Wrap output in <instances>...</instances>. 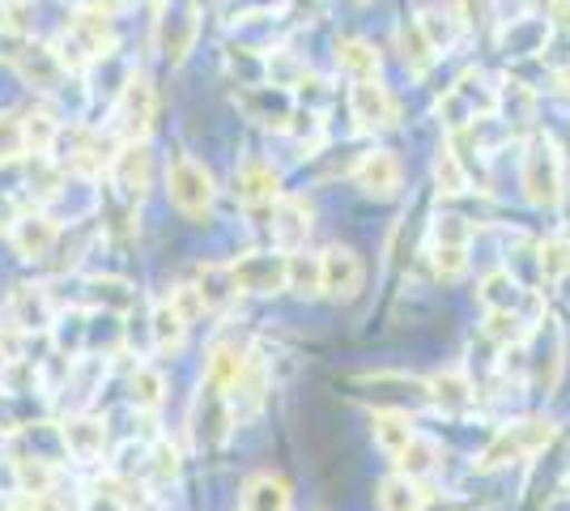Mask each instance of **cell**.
<instances>
[{
    "mask_svg": "<svg viewBox=\"0 0 570 511\" xmlns=\"http://www.w3.org/2000/svg\"><path fill=\"white\" fill-rule=\"evenodd\" d=\"M116 18H111V4L107 0H86L72 9V18L60 26V35L51 39V48L60 56V65L72 77L86 73L90 65H102L111 51H116Z\"/></svg>",
    "mask_w": 570,
    "mask_h": 511,
    "instance_id": "cell-1",
    "label": "cell"
},
{
    "mask_svg": "<svg viewBox=\"0 0 570 511\" xmlns=\"http://www.w3.org/2000/svg\"><path fill=\"white\" fill-rule=\"evenodd\" d=\"M520 188H523V200L537 205V209L562 205V196H567V158H562V146L553 141V132H541V128H537V132L523 141Z\"/></svg>",
    "mask_w": 570,
    "mask_h": 511,
    "instance_id": "cell-2",
    "label": "cell"
},
{
    "mask_svg": "<svg viewBox=\"0 0 570 511\" xmlns=\"http://www.w3.org/2000/svg\"><path fill=\"white\" fill-rule=\"evenodd\" d=\"M553 435H558V426H553L546 414L515 417V422H507L499 435L481 448L476 473H499V469L532 461V456H541L549 443H553Z\"/></svg>",
    "mask_w": 570,
    "mask_h": 511,
    "instance_id": "cell-3",
    "label": "cell"
},
{
    "mask_svg": "<svg viewBox=\"0 0 570 511\" xmlns=\"http://www.w3.org/2000/svg\"><path fill=\"white\" fill-rule=\"evenodd\" d=\"M167 200L175 214L188 222H209L217 205V184L205 163H196L188 149H175L167 163Z\"/></svg>",
    "mask_w": 570,
    "mask_h": 511,
    "instance_id": "cell-4",
    "label": "cell"
},
{
    "mask_svg": "<svg viewBox=\"0 0 570 511\" xmlns=\"http://www.w3.org/2000/svg\"><path fill=\"white\" fill-rule=\"evenodd\" d=\"M499 111V86H490V77L481 69H464L448 86V95L439 98V116L448 124V132L460 128H476L481 120H490Z\"/></svg>",
    "mask_w": 570,
    "mask_h": 511,
    "instance_id": "cell-5",
    "label": "cell"
},
{
    "mask_svg": "<svg viewBox=\"0 0 570 511\" xmlns=\"http://www.w3.org/2000/svg\"><path fill=\"white\" fill-rule=\"evenodd\" d=\"M200 39V0H163L154 18V48L170 69L188 65Z\"/></svg>",
    "mask_w": 570,
    "mask_h": 511,
    "instance_id": "cell-6",
    "label": "cell"
},
{
    "mask_svg": "<svg viewBox=\"0 0 570 511\" xmlns=\"http://www.w3.org/2000/svg\"><path fill=\"white\" fill-rule=\"evenodd\" d=\"M158 124V90L145 73H128L111 102V132L119 141H149Z\"/></svg>",
    "mask_w": 570,
    "mask_h": 511,
    "instance_id": "cell-7",
    "label": "cell"
},
{
    "mask_svg": "<svg viewBox=\"0 0 570 511\" xmlns=\"http://www.w3.org/2000/svg\"><path fill=\"white\" fill-rule=\"evenodd\" d=\"M350 384L362 389V396H371L375 410H396V414L430 410V380L409 371H362L350 375Z\"/></svg>",
    "mask_w": 570,
    "mask_h": 511,
    "instance_id": "cell-8",
    "label": "cell"
},
{
    "mask_svg": "<svg viewBox=\"0 0 570 511\" xmlns=\"http://www.w3.org/2000/svg\"><path fill=\"white\" fill-rule=\"evenodd\" d=\"M523 366H528V384L537 392H553L562 371H567V333L558 316H541V324L523 341Z\"/></svg>",
    "mask_w": 570,
    "mask_h": 511,
    "instance_id": "cell-9",
    "label": "cell"
},
{
    "mask_svg": "<svg viewBox=\"0 0 570 511\" xmlns=\"http://www.w3.org/2000/svg\"><path fill=\"white\" fill-rule=\"evenodd\" d=\"M235 426L238 422H235V410H230V396L200 380V392H196L191 414H188L191 448L205 452V456H214V452L226 448V439L235 435Z\"/></svg>",
    "mask_w": 570,
    "mask_h": 511,
    "instance_id": "cell-10",
    "label": "cell"
},
{
    "mask_svg": "<svg viewBox=\"0 0 570 511\" xmlns=\"http://www.w3.org/2000/svg\"><path fill=\"white\" fill-rule=\"evenodd\" d=\"M107 179L116 196L137 209L145 205V196L154 188V154H149V141H119V149L111 154V167H107Z\"/></svg>",
    "mask_w": 570,
    "mask_h": 511,
    "instance_id": "cell-11",
    "label": "cell"
},
{
    "mask_svg": "<svg viewBox=\"0 0 570 511\" xmlns=\"http://www.w3.org/2000/svg\"><path fill=\"white\" fill-rule=\"evenodd\" d=\"M238 294H256V298H273V294L289 291V252H243L230 261Z\"/></svg>",
    "mask_w": 570,
    "mask_h": 511,
    "instance_id": "cell-12",
    "label": "cell"
},
{
    "mask_svg": "<svg viewBox=\"0 0 570 511\" xmlns=\"http://www.w3.org/2000/svg\"><path fill=\"white\" fill-rule=\"evenodd\" d=\"M476 303H481V312H511V316H523V320H532V324L546 316L541 294L523 291L520 277H515L511 268H494V273H485V277H481V286H476Z\"/></svg>",
    "mask_w": 570,
    "mask_h": 511,
    "instance_id": "cell-13",
    "label": "cell"
},
{
    "mask_svg": "<svg viewBox=\"0 0 570 511\" xmlns=\"http://www.w3.org/2000/svg\"><path fill=\"white\" fill-rule=\"evenodd\" d=\"M9 65H13V73L22 77L35 95H43V98H56L72 77L69 69L60 65L56 48H51V43H35V39H22Z\"/></svg>",
    "mask_w": 570,
    "mask_h": 511,
    "instance_id": "cell-14",
    "label": "cell"
},
{
    "mask_svg": "<svg viewBox=\"0 0 570 511\" xmlns=\"http://www.w3.org/2000/svg\"><path fill=\"white\" fill-rule=\"evenodd\" d=\"M51 158L60 163V170L86 175V179L107 175V167H111L107 141L98 137L95 128H86V124H72V128H65V132H60V141H56V149H51Z\"/></svg>",
    "mask_w": 570,
    "mask_h": 511,
    "instance_id": "cell-15",
    "label": "cell"
},
{
    "mask_svg": "<svg viewBox=\"0 0 570 511\" xmlns=\"http://www.w3.org/2000/svg\"><path fill=\"white\" fill-rule=\"evenodd\" d=\"M350 116L357 120L362 132H392V128H401V98L392 95L383 81H354Z\"/></svg>",
    "mask_w": 570,
    "mask_h": 511,
    "instance_id": "cell-16",
    "label": "cell"
},
{
    "mask_svg": "<svg viewBox=\"0 0 570 511\" xmlns=\"http://www.w3.org/2000/svg\"><path fill=\"white\" fill-rule=\"evenodd\" d=\"M60 439H65L69 461L102 464L107 461V448H111V426H107V417L81 410V414H69L60 422Z\"/></svg>",
    "mask_w": 570,
    "mask_h": 511,
    "instance_id": "cell-17",
    "label": "cell"
},
{
    "mask_svg": "<svg viewBox=\"0 0 570 511\" xmlns=\"http://www.w3.org/2000/svg\"><path fill=\"white\" fill-rule=\"evenodd\" d=\"M320 273H324V294L336 303H354L366 286V265L350 244H328L320 252Z\"/></svg>",
    "mask_w": 570,
    "mask_h": 511,
    "instance_id": "cell-18",
    "label": "cell"
},
{
    "mask_svg": "<svg viewBox=\"0 0 570 511\" xmlns=\"http://www.w3.org/2000/svg\"><path fill=\"white\" fill-rule=\"evenodd\" d=\"M230 193H235L238 205L247 209H273L282 200V170L264 158H243L230 175Z\"/></svg>",
    "mask_w": 570,
    "mask_h": 511,
    "instance_id": "cell-19",
    "label": "cell"
},
{
    "mask_svg": "<svg viewBox=\"0 0 570 511\" xmlns=\"http://www.w3.org/2000/svg\"><path fill=\"white\" fill-rule=\"evenodd\" d=\"M9 244H13V252L22 256V261H30V265H43V261H51L56 256V244H60V222L48 218L43 209H30V214H22V218L13 222L9 230Z\"/></svg>",
    "mask_w": 570,
    "mask_h": 511,
    "instance_id": "cell-20",
    "label": "cell"
},
{
    "mask_svg": "<svg viewBox=\"0 0 570 511\" xmlns=\"http://www.w3.org/2000/svg\"><path fill=\"white\" fill-rule=\"evenodd\" d=\"M354 184L371 200H396L404 188V167L392 149H371L354 163Z\"/></svg>",
    "mask_w": 570,
    "mask_h": 511,
    "instance_id": "cell-21",
    "label": "cell"
},
{
    "mask_svg": "<svg viewBox=\"0 0 570 511\" xmlns=\"http://www.w3.org/2000/svg\"><path fill=\"white\" fill-rule=\"evenodd\" d=\"M481 405V389L469 371H434L430 375V410L443 417H469Z\"/></svg>",
    "mask_w": 570,
    "mask_h": 511,
    "instance_id": "cell-22",
    "label": "cell"
},
{
    "mask_svg": "<svg viewBox=\"0 0 570 511\" xmlns=\"http://www.w3.org/2000/svg\"><path fill=\"white\" fill-rule=\"evenodd\" d=\"M4 316H9V328H18L26 337L35 333H51L56 324V303H51L48 286H13L9 303H4Z\"/></svg>",
    "mask_w": 570,
    "mask_h": 511,
    "instance_id": "cell-23",
    "label": "cell"
},
{
    "mask_svg": "<svg viewBox=\"0 0 570 511\" xmlns=\"http://www.w3.org/2000/svg\"><path fill=\"white\" fill-rule=\"evenodd\" d=\"M311 226H315V205H311L307 196H282V200L273 205L268 230H273L277 252H303Z\"/></svg>",
    "mask_w": 570,
    "mask_h": 511,
    "instance_id": "cell-24",
    "label": "cell"
},
{
    "mask_svg": "<svg viewBox=\"0 0 570 511\" xmlns=\"http://www.w3.org/2000/svg\"><path fill=\"white\" fill-rule=\"evenodd\" d=\"M502 124L511 128V132H523L528 128V137L537 132V116H541V95L532 90V86H523L520 77H502L499 81V111Z\"/></svg>",
    "mask_w": 570,
    "mask_h": 511,
    "instance_id": "cell-25",
    "label": "cell"
},
{
    "mask_svg": "<svg viewBox=\"0 0 570 511\" xmlns=\"http://www.w3.org/2000/svg\"><path fill=\"white\" fill-rule=\"evenodd\" d=\"M238 111L247 120H256L261 128L285 132L289 120H294V98L285 90H273V86H252V90H238Z\"/></svg>",
    "mask_w": 570,
    "mask_h": 511,
    "instance_id": "cell-26",
    "label": "cell"
},
{
    "mask_svg": "<svg viewBox=\"0 0 570 511\" xmlns=\"http://www.w3.org/2000/svg\"><path fill=\"white\" fill-rule=\"evenodd\" d=\"M191 286L200 294V303H205V312H230L238 298V286H235V273H230V261H205V265L191 268Z\"/></svg>",
    "mask_w": 570,
    "mask_h": 511,
    "instance_id": "cell-27",
    "label": "cell"
},
{
    "mask_svg": "<svg viewBox=\"0 0 570 511\" xmlns=\"http://www.w3.org/2000/svg\"><path fill=\"white\" fill-rule=\"evenodd\" d=\"M188 316L170 303V294H163L154 307H149V345H154V354H163V358H175L184 345H188Z\"/></svg>",
    "mask_w": 570,
    "mask_h": 511,
    "instance_id": "cell-28",
    "label": "cell"
},
{
    "mask_svg": "<svg viewBox=\"0 0 570 511\" xmlns=\"http://www.w3.org/2000/svg\"><path fill=\"white\" fill-rule=\"evenodd\" d=\"M86 307L98 312V316H128L137 303H141V294L132 282H124V277H86Z\"/></svg>",
    "mask_w": 570,
    "mask_h": 511,
    "instance_id": "cell-29",
    "label": "cell"
},
{
    "mask_svg": "<svg viewBox=\"0 0 570 511\" xmlns=\"http://www.w3.org/2000/svg\"><path fill=\"white\" fill-rule=\"evenodd\" d=\"M417 26L426 30L430 48L439 51V56H448L464 43V22H460V13H455V4H426L422 13H417Z\"/></svg>",
    "mask_w": 570,
    "mask_h": 511,
    "instance_id": "cell-30",
    "label": "cell"
},
{
    "mask_svg": "<svg viewBox=\"0 0 570 511\" xmlns=\"http://www.w3.org/2000/svg\"><path fill=\"white\" fill-rule=\"evenodd\" d=\"M333 60L350 81H380V69H383L380 51H375V43H366V39H357V35L336 39Z\"/></svg>",
    "mask_w": 570,
    "mask_h": 511,
    "instance_id": "cell-31",
    "label": "cell"
},
{
    "mask_svg": "<svg viewBox=\"0 0 570 511\" xmlns=\"http://www.w3.org/2000/svg\"><path fill=\"white\" fill-rule=\"evenodd\" d=\"M396 51H401V60H404V69L413 77H426L443 56L430 48V39H426V30L417 26V18H401L396 22Z\"/></svg>",
    "mask_w": 570,
    "mask_h": 511,
    "instance_id": "cell-32",
    "label": "cell"
},
{
    "mask_svg": "<svg viewBox=\"0 0 570 511\" xmlns=\"http://www.w3.org/2000/svg\"><path fill=\"white\" fill-rule=\"evenodd\" d=\"M65 124H60V111L51 107V98L35 102L30 111H22V137H26V154H51L56 141H60Z\"/></svg>",
    "mask_w": 570,
    "mask_h": 511,
    "instance_id": "cell-33",
    "label": "cell"
},
{
    "mask_svg": "<svg viewBox=\"0 0 570 511\" xmlns=\"http://www.w3.org/2000/svg\"><path fill=\"white\" fill-rule=\"evenodd\" d=\"M375 499H380V511H426L434 503V490H430V482H413L404 473H392L380 482Z\"/></svg>",
    "mask_w": 570,
    "mask_h": 511,
    "instance_id": "cell-34",
    "label": "cell"
},
{
    "mask_svg": "<svg viewBox=\"0 0 570 511\" xmlns=\"http://www.w3.org/2000/svg\"><path fill=\"white\" fill-rule=\"evenodd\" d=\"M289 508H294V494H289L285 478H277V473H252L247 478L238 511H289Z\"/></svg>",
    "mask_w": 570,
    "mask_h": 511,
    "instance_id": "cell-35",
    "label": "cell"
},
{
    "mask_svg": "<svg viewBox=\"0 0 570 511\" xmlns=\"http://www.w3.org/2000/svg\"><path fill=\"white\" fill-rule=\"evenodd\" d=\"M371 435H375V443L383 448V456L396 461L422 431L409 422V414H396V410H371Z\"/></svg>",
    "mask_w": 570,
    "mask_h": 511,
    "instance_id": "cell-36",
    "label": "cell"
},
{
    "mask_svg": "<svg viewBox=\"0 0 570 511\" xmlns=\"http://www.w3.org/2000/svg\"><path fill=\"white\" fill-rule=\"evenodd\" d=\"M307 73H311V65L303 56H294V51H285V48L264 51V86L285 90V95L294 98V90L307 81Z\"/></svg>",
    "mask_w": 570,
    "mask_h": 511,
    "instance_id": "cell-37",
    "label": "cell"
},
{
    "mask_svg": "<svg viewBox=\"0 0 570 511\" xmlns=\"http://www.w3.org/2000/svg\"><path fill=\"white\" fill-rule=\"evenodd\" d=\"M549 18H511V26L502 30V51L507 56H532V51L549 48Z\"/></svg>",
    "mask_w": 570,
    "mask_h": 511,
    "instance_id": "cell-38",
    "label": "cell"
},
{
    "mask_svg": "<svg viewBox=\"0 0 570 511\" xmlns=\"http://www.w3.org/2000/svg\"><path fill=\"white\" fill-rule=\"evenodd\" d=\"M392 464H396V473L413 478V482H430V478L439 473V464H443V448H439L434 439L417 435Z\"/></svg>",
    "mask_w": 570,
    "mask_h": 511,
    "instance_id": "cell-39",
    "label": "cell"
},
{
    "mask_svg": "<svg viewBox=\"0 0 570 511\" xmlns=\"http://www.w3.org/2000/svg\"><path fill=\"white\" fill-rule=\"evenodd\" d=\"M434 188H439V196H464L473 193V170L460 163V154H455L448 141L439 146V154H434Z\"/></svg>",
    "mask_w": 570,
    "mask_h": 511,
    "instance_id": "cell-40",
    "label": "cell"
},
{
    "mask_svg": "<svg viewBox=\"0 0 570 511\" xmlns=\"http://www.w3.org/2000/svg\"><path fill=\"white\" fill-rule=\"evenodd\" d=\"M128 401H132V410L137 414H158L163 410V401H167V380H163V371H154V366H137L132 375H128Z\"/></svg>",
    "mask_w": 570,
    "mask_h": 511,
    "instance_id": "cell-41",
    "label": "cell"
},
{
    "mask_svg": "<svg viewBox=\"0 0 570 511\" xmlns=\"http://www.w3.org/2000/svg\"><path fill=\"white\" fill-rule=\"evenodd\" d=\"M145 456H149V461H145V482L154 490H167L179 482V464L184 461H179V448H175L170 439H154Z\"/></svg>",
    "mask_w": 570,
    "mask_h": 511,
    "instance_id": "cell-42",
    "label": "cell"
},
{
    "mask_svg": "<svg viewBox=\"0 0 570 511\" xmlns=\"http://www.w3.org/2000/svg\"><path fill=\"white\" fill-rule=\"evenodd\" d=\"M562 277H570L567 239H546V244H537V286H558Z\"/></svg>",
    "mask_w": 570,
    "mask_h": 511,
    "instance_id": "cell-43",
    "label": "cell"
},
{
    "mask_svg": "<svg viewBox=\"0 0 570 511\" xmlns=\"http://www.w3.org/2000/svg\"><path fill=\"white\" fill-rule=\"evenodd\" d=\"M426 261H430V273L439 277V282H460L464 273H469V247L464 244H426Z\"/></svg>",
    "mask_w": 570,
    "mask_h": 511,
    "instance_id": "cell-44",
    "label": "cell"
},
{
    "mask_svg": "<svg viewBox=\"0 0 570 511\" xmlns=\"http://www.w3.org/2000/svg\"><path fill=\"white\" fill-rule=\"evenodd\" d=\"M289 291L303 294V298H320V294H324L320 256H311V252H289Z\"/></svg>",
    "mask_w": 570,
    "mask_h": 511,
    "instance_id": "cell-45",
    "label": "cell"
},
{
    "mask_svg": "<svg viewBox=\"0 0 570 511\" xmlns=\"http://www.w3.org/2000/svg\"><path fill=\"white\" fill-rule=\"evenodd\" d=\"M22 158H26L22 116L4 111V116H0V167H9V163H22Z\"/></svg>",
    "mask_w": 570,
    "mask_h": 511,
    "instance_id": "cell-46",
    "label": "cell"
},
{
    "mask_svg": "<svg viewBox=\"0 0 570 511\" xmlns=\"http://www.w3.org/2000/svg\"><path fill=\"white\" fill-rule=\"evenodd\" d=\"M426 244H473V230H469V222L455 218V214H439V218L430 222V235Z\"/></svg>",
    "mask_w": 570,
    "mask_h": 511,
    "instance_id": "cell-47",
    "label": "cell"
},
{
    "mask_svg": "<svg viewBox=\"0 0 570 511\" xmlns=\"http://www.w3.org/2000/svg\"><path fill=\"white\" fill-rule=\"evenodd\" d=\"M18 43H22V39H13V35H9L4 26H0V60H13V51H18Z\"/></svg>",
    "mask_w": 570,
    "mask_h": 511,
    "instance_id": "cell-48",
    "label": "cell"
},
{
    "mask_svg": "<svg viewBox=\"0 0 570 511\" xmlns=\"http://www.w3.org/2000/svg\"><path fill=\"white\" fill-rule=\"evenodd\" d=\"M541 9L549 18H570V0H541Z\"/></svg>",
    "mask_w": 570,
    "mask_h": 511,
    "instance_id": "cell-49",
    "label": "cell"
},
{
    "mask_svg": "<svg viewBox=\"0 0 570 511\" xmlns=\"http://www.w3.org/2000/svg\"><path fill=\"white\" fill-rule=\"evenodd\" d=\"M426 511H469V503H452V499L443 503V494H434V503H430Z\"/></svg>",
    "mask_w": 570,
    "mask_h": 511,
    "instance_id": "cell-50",
    "label": "cell"
},
{
    "mask_svg": "<svg viewBox=\"0 0 570 511\" xmlns=\"http://www.w3.org/2000/svg\"><path fill=\"white\" fill-rule=\"evenodd\" d=\"M558 81L570 90V60H562V65H558Z\"/></svg>",
    "mask_w": 570,
    "mask_h": 511,
    "instance_id": "cell-51",
    "label": "cell"
},
{
    "mask_svg": "<svg viewBox=\"0 0 570 511\" xmlns=\"http://www.w3.org/2000/svg\"><path fill=\"white\" fill-rule=\"evenodd\" d=\"M357 4H371V0H357Z\"/></svg>",
    "mask_w": 570,
    "mask_h": 511,
    "instance_id": "cell-52",
    "label": "cell"
},
{
    "mask_svg": "<svg viewBox=\"0 0 570 511\" xmlns=\"http://www.w3.org/2000/svg\"><path fill=\"white\" fill-rule=\"evenodd\" d=\"M567 490H570V478H567Z\"/></svg>",
    "mask_w": 570,
    "mask_h": 511,
    "instance_id": "cell-53",
    "label": "cell"
}]
</instances>
